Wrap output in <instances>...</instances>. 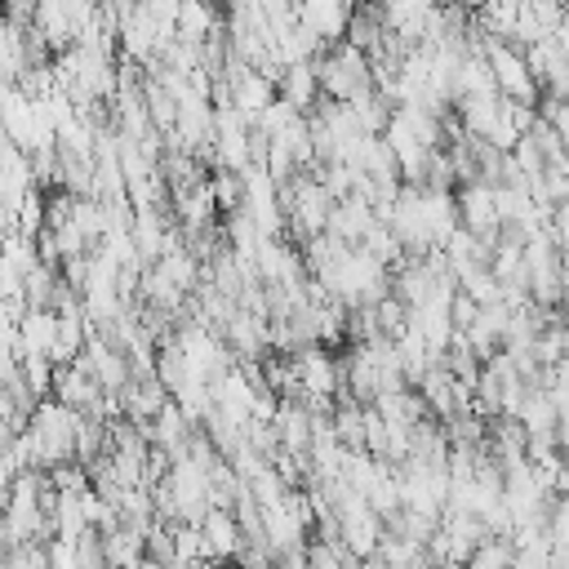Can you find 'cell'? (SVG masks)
I'll return each instance as SVG.
<instances>
[{
	"instance_id": "6da1fadb",
	"label": "cell",
	"mask_w": 569,
	"mask_h": 569,
	"mask_svg": "<svg viewBox=\"0 0 569 569\" xmlns=\"http://www.w3.org/2000/svg\"><path fill=\"white\" fill-rule=\"evenodd\" d=\"M80 427H84V413L62 405L58 396H44L27 422L22 436V449H27V462L31 467H62V462H80Z\"/></svg>"
},
{
	"instance_id": "7a4b0ae2",
	"label": "cell",
	"mask_w": 569,
	"mask_h": 569,
	"mask_svg": "<svg viewBox=\"0 0 569 569\" xmlns=\"http://www.w3.org/2000/svg\"><path fill=\"white\" fill-rule=\"evenodd\" d=\"M316 71H320V89L333 102H360L369 93H378V67L365 49L356 44H329L325 53H316Z\"/></svg>"
},
{
	"instance_id": "3957f363",
	"label": "cell",
	"mask_w": 569,
	"mask_h": 569,
	"mask_svg": "<svg viewBox=\"0 0 569 569\" xmlns=\"http://www.w3.org/2000/svg\"><path fill=\"white\" fill-rule=\"evenodd\" d=\"M458 218H462L467 231H476L480 240L498 244V236H502L498 187H489V182H467V187H458Z\"/></svg>"
},
{
	"instance_id": "277c9868",
	"label": "cell",
	"mask_w": 569,
	"mask_h": 569,
	"mask_svg": "<svg viewBox=\"0 0 569 569\" xmlns=\"http://www.w3.org/2000/svg\"><path fill=\"white\" fill-rule=\"evenodd\" d=\"M378 222H382V218H378V209H373L360 191L342 196V200L333 204V213H329V231H333L338 240H347L351 249H360V244H365V236H369Z\"/></svg>"
},
{
	"instance_id": "5b68a950",
	"label": "cell",
	"mask_w": 569,
	"mask_h": 569,
	"mask_svg": "<svg viewBox=\"0 0 569 569\" xmlns=\"http://www.w3.org/2000/svg\"><path fill=\"white\" fill-rule=\"evenodd\" d=\"M169 400H173V391H169L156 373H142V378H133V382L120 391V418H129V422H156V413H160Z\"/></svg>"
},
{
	"instance_id": "8992f818",
	"label": "cell",
	"mask_w": 569,
	"mask_h": 569,
	"mask_svg": "<svg viewBox=\"0 0 569 569\" xmlns=\"http://www.w3.org/2000/svg\"><path fill=\"white\" fill-rule=\"evenodd\" d=\"M276 89H280V98H284V102H293L302 116H311V111L325 102V89H320V71H316V58H307V62H289V67L280 71Z\"/></svg>"
},
{
	"instance_id": "52a82bcc",
	"label": "cell",
	"mask_w": 569,
	"mask_h": 569,
	"mask_svg": "<svg viewBox=\"0 0 569 569\" xmlns=\"http://www.w3.org/2000/svg\"><path fill=\"white\" fill-rule=\"evenodd\" d=\"M200 533H204V560H231L244 538L231 507H209V516L200 520Z\"/></svg>"
},
{
	"instance_id": "ba28073f",
	"label": "cell",
	"mask_w": 569,
	"mask_h": 569,
	"mask_svg": "<svg viewBox=\"0 0 569 569\" xmlns=\"http://www.w3.org/2000/svg\"><path fill=\"white\" fill-rule=\"evenodd\" d=\"M58 325L62 316L53 307H27V316L13 325V338L22 351H40V356H53L58 347Z\"/></svg>"
},
{
	"instance_id": "9c48e42d",
	"label": "cell",
	"mask_w": 569,
	"mask_h": 569,
	"mask_svg": "<svg viewBox=\"0 0 569 569\" xmlns=\"http://www.w3.org/2000/svg\"><path fill=\"white\" fill-rule=\"evenodd\" d=\"M218 31H222V27H218L213 4H204V0H182V4H178V36H182V40L204 44V40L218 36Z\"/></svg>"
},
{
	"instance_id": "30bf717a",
	"label": "cell",
	"mask_w": 569,
	"mask_h": 569,
	"mask_svg": "<svg viewBox=\"0 0 569 569\" xmlns=\"http://www.w3.org/2000/svg\"><path fill=\"white\" fill-rule=\"evenodd\" d=\"M156 378L178 396L191 378H196V369H191V360H187V351H182V342L173 338V342H164L160 351H156Z\"/></svg>"
},
{
	"instance_id": "8fae6325",
	"label": "cell",
	"mask_w": 569,
	"mask_h": 569,
	"mask_svg": "<svg viewBox=\"0 0 569 569\" xmlns=\"http://www.w3.org/2000/svg\"><path fill=\"white\" fill-rule=\"evenodd\" d=\"M53 525H58V538H84L89 533V511H84V493H62L58 489V502H53Z\"/></svg>"
},
{
	"instance_id": "7c38bea8",
	"label": "cell",
	"mask_w": 569,
	"mask_h": 569,
	"mask_svg": "<svg viewBox=\"0 0 569 569\" xmlns=\"http://www.w3.org/2000/svg\"><path fill=\"white\" fill-rule=\"evenodd\" d=\"M511 560H516V538H485L476 551H471V560H467V569H511Z\"/></svg>"
},
{
	"instance_id": "4fadbf2b",
	"label": "cell",
	"mask_w": 569,
	"mask_h": 569,
	"mask_svg": "<svg viewBox=\"0 0 569 569\" xmlns=\"http://www.w3.org/2000/svg\"><path fill=\"white\" fill-rule=\"evenodd\" d=\"M440 569H467V565H462V560H445Z\"/></svg>"
},
{
	"instance_id": "5bb4252c",
	"label": "cell",
	"mask_w": 569,
	"mask_h": 569,
	"mask_svg": "<svg viewBox=\"0 0 569 569\" xmlns=\"http://www.w3.org/2000/svg\"><path fill=\"white\" fill-rule=\"evenodd\" d=\"M204 4H213V0H204Z\"/></svg>"
}]
</instances>
